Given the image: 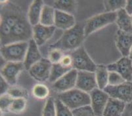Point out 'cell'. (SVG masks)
<instances>
[{
  "instance_id": "obj_1",
  "label": "cell",
  "mask_w": 132,
  "mask_h": 116,
  "mask_svg": "<svg viewBox=\"0 0 132 116\" xmlns=\"http://www.w3.org/2000/svg\"><path fill=\"white\" fill-rule=\"evenodd\" d=\"M85 37L84 27L76 24L71 29L65 31L59 40L51 45V47L62 51H74L81 47Z\"/></svg>"
},
{
  "instance_id": "obj_2",
  "label": "cell",
  "mask_w": 132,
  "mask_h": 116,
  "mask_svg": "<svg viewBox=\"0 0 132 116\" xmlns=\"http://www.w3.org/2000/svg\"><path fill=\"white\" fill-rule=\"evenodd\" d=\"M58 99L72 111L91 106L89 94L77 88H74L65 93H60L58 94Z\"/></svg>"
},
{
  "instance_id": "obj_3",
  "label": "cell",
  "mask_w": 132,
  "mask_h": 116,
  "mask_svg": "<svg viewBox=\"0 0 132 116\" xmlns=\"http://www.w3.org/2000/svg\"><path fill=\"white\" fill-rule=\"evenodd\" d=\"M29 42L20 41L3 45L1 55L5 60L12 63H24Z\"/></svg>"
},
{
  "instance_id": "obj_4",
  "label": "cell",
  "mask_w": 132,
  "mask_h": 116,
  "mask_svg": "<svg viewBox=\"0 0 132 116\" xmlns=\"http://www.w3.org/2000/svg\"><path fill=\"white\" fill-rule=\"evenodd\" d=\"M116 12H105L93 16L86 21L84 26L85 36H88L93 32L116 22Z\"/></svg>"
},
{
  "instance_id": "obj_5",
  "label": "cell",
  "mask_w": 132,
  "mask_h": 116,
  "mask_svg": "<svg viewBox=\"0 0 132 116\" xmlns=\"http://www.w3.org/2000/svg\"><path fill=\"white\" fill-rule=\"evenodd\" d=\"M72 58V67L77 71L95 72L97 65L92 60L86 50L80 47L70 54Z\"/></svg>"
},
{
  "instance_id": "obj_6",
  "label": "cell",
  "mask_w": 132,
  "mask_h": 116,
  "mask_svg": "<svg viewBox=\"0 0 132 116\" xmlns=\"http://www.w3.org/2000/svg\"><path fill=\"white\" fill-rule=\"evenodd\" d=\"M110 98L129 103L132 101V83L125 82L123 84L116 86L108 85L104 89Z\"/></svg>"
},
{
  "instance_id": "obj_7",
  "label": "cell",
  "mask_w": 132,
  "mask_h": 116,
  "mask_svg": "<svg viewBox=\"0 0 132 116\" xmlns=\"http://www.w3.org/2000/svg\"><path fill=\"white\" fill-rule=\"evenodd\" d=\"M53 64L47 58H42L29 69L31 77L39 82H45L50 79Z\"/></svg>"
},
{
  "instance_id": "obj_8",
  "label": "cell",
  "mask_w": 132,
  "mask_h": 116,
  "mask_svg": "<svg viewBox=\"0 0 132 116\" xmlns=\"http://www.w3.org/2000/svg\"><path fill=\"white\" fill-rule=\"evenodd\" d=\"M32 34H33V32L30 25L22 18L12 28L9 44L15 42L26 41L27 39L30 40Z\"/></svg>"
},
{
  "instance_id": "obj_9",
  "label": "cell",
  "mask_w": 132,
  "mask_h": 116,
  "mask_svg": "<svg viewBox=\"0 0 132 116\" xmlns=\"http://www.w3.org/2000/svg\"><path fill=\"white\" fill-rule=\"evenodd\" d=\"M78 72L75 69H72L67 74L59 79L53 83L52 88L55 91L60 93H65L74 88L76 86Z\"/></svg>"
},
{
  "instance_id": "obj_10",
  "label": "cell",
  "mask_w": 132,
  "mask_h": 116,
  "mask_svg": "<svg viewBox=\"0 0 132 116\" xmlns=\"http://www.w3.org/2000/svg\"><path fill=\"white\" fill-rule=\"evenodd\" d=\"M109 72H114L120 74L127 82L132 83V61L129 57H122L116 63L108 65Z\"/></svg>"
},
{
  "instance_id": "obj_11",
  "label": "cell",
  "mask_w": 132,
  "mask_h": 116,
  "mask_svg": "<svg viewBox=\"0 0 132 116\" xmlns=\"http://www.w3.org/2000/svg\"><path fill=\"white\" fill-rule=\"evenodd\" d=\"M91 107L96 116H103V111L110 99L109 94L104 90L97 88L89 93Z\"/></svg>"
},
{
  "instance_id": "obj_12",
  "label": "cell",
  "mask_w": 132,
  "mask_h": 116,
  "mask_svg": "<svg viewBox=\"0 0 132 116\" xmlns=\"http://www.w3.org/2000/svg\"><path fill=\"white\" fill-rule=\"evenodd\" d=\"M25 68L24 63H7L1 70V76L9 85H14L17 81V77Z\"/></svg>"
},
{
  "instance_id": "obj_13",
  "label": "cell",
  "mask_w": 132,
  "mask_h": 116,
  "mask_svg": "<svg viewBox=\"0 0 132 116\" xmlns=\"http://www.w3.org/2000/svg\"><path fill=\"white\" fill-rule=\"evenodd\" d=\"M76 88L87 93L98 88L95 72H78Z\"/></svg>"
},
{
  "instance_id": "obj_14",
  "label": "cell",
  "mask_w": 132,
  "mask_h": 116,
  "mask_svg": "<svg viewBox=\"0 0 132 116\" xmlns=\"http://www.w3.org/2000/svg\"><path fill=\"white\" fill-rule=\"evenodd\" d=\"M56 27L53 26H45L38 24L32 28L33 38L38 46H42L53 35Z\"/></svg>"
},
{
  "instance_id": "obj_15",
  "label": "cell",
  "mask_w": 132,
  "mask_h": 116,
  "mask_svg": "<svg viewBox=\"0 0 132 116\" xmlns=\"http://www.w3.org/2000/svg\"><path fill=\"white\" fill-rule=\"evenodd\" d=\"M115 40L116 47L122 55L125 57H129L132 48V34L125 33L118 30Z\"/></svg>"
},
{
  "instance_id": "obj_16",
  "label": "cell",
  "mask_w": 132,
  "mask_h": 116,
  "mask_svg": "<svg viewBox=\"0 0 132 116\" xmlns=\"http://www.w3.org/2000/svg\"><path fill=\"white\" fill-rule=\"evenodd\" d=\"M76 20L74 15L55 10V26L64 31L70 30L76 26Z\"/></svg>"
},
{
  "instance_id": "obj_17",
  "label": "cell",
  "mask_w": 132,
  "mask_h": 116,
  "mask_svg": "<svg viewBox=\"0 0 132 116\" xmlns=\"http://www.w3.org/2000/svg\"><path fill=\"white\" fill-rule=\"evenodd\" d=\"M42 58V55L38 49V45L35 42V41L31 39L29 41V45L24 61L25 69L29 70L34 64L39 62Z\"/></svg>"
},
{
  "instance_id": "obj_18",
  "label": "cell",
  "mask_w": 132,
  "mask_h": 116,
  "mask_svg": "<svg viewBox=\"0 0 132 116\" xmlns=\"http://www.w3.org/2000/svg\"><path fill=\"white\" fill-rule=\"evenodd\" d=\"M126 103L118 99L110 98L108 100L103 116H122Z\"/></svg>"
},
{
  "instance_id": "obj_19",
  "label": "cell",
  "mask_w": 132,
  "mask_h": 116,
  "mask_svg": "<svg viewBox=\"0 0 132 116\" xmlns=\"http://www.w3.org/2000/svg\"><path fill=\"white\" fill-rule=\"evenodd\" d=\"M116 13L117 17L116 23L119 28V30L125 33L132 34V21L130 15L124 9H121Z\"/></svg>"
},
{
  "instance_id": "obj_20",
  "label": "cell",
  "mask_w": 132,
  "mask_h": 116,
  "mask_svg": "<svg viewBox=\"0 0 132 116\" xmlns=\"http://www.w3.org/2000/svg\"><path fill=\"white\" fill-rule=\"evenodd\" d=\"M44 6V3L41 0H36L32 2L30 6L28 15L30 24L34 26L39 24Z\"/></svg>"
},
{
  "instance_id": "obj_21",
  "label": "cell",
  "mask_w": 132,
  "mask_h": 116,
  "mask_svg": "<svg viewBox=\"0 0 132 116\" xmlns=\"http://www.w3.org/2000/svg\"><path fill=\"white\" fill-rule=\"evenodd\" d=\"M95 74L97 87L101 90H104L109 85V71L107 67L103 65H97Z\"/></svg>"
},
{
  "instance_id": "obj_22",
  "label": "cell",
  "mask_w": 132,
  "mask_h": 116,
  "mask_svg": "<svg viewBox=\"0 0 132 116\" xmlns=\"http://www.w3.org/2000/svg\"><path fill=\"white\" fill-rule=\"evenodd\" d=\"M53 8L55 10L74 15L77 9V2L72 0H58L55 1Z\"/></svg>"
},
{
  "instance_id": "obj_23",
  "label": "cell",
  "mask_w": 132,
  "mask_h": 116,
  "mask_svg": "<svg viewBox=\"0 0 132 116\" xmlns=\"http://www.w3.org/2000/svg\"><path fill=\"white\" fill-rule=\"evenodd\" d=\"M55 9L52 7L44 5L41 15L39 24L45 26H55Z\"/></svg>"
},
{
  "instance_id": "obj_24",
  "label": "cell",
  "mask_w": 132,
  "mask_h": 116,
  "mask_svg": "<svg viewBox=\"0 0 132 116\" xmlns=\"http://www.w3.org/2000/svg\"><path fill=\"white\" fill-rule=\"evenodd\" d=\"M72 70V68H68L63 66L61 63H57V64H53L51 68V74L49 81L50 83H55L59 79L65 75L66 74Z\"/></svg>"
},
{
  "instance_id": "obj_25",
  "label": "cell",
  "mask_w": 132,
  "mask_h": 116,
  "mask_svg": "<svg viewBox=\"0 0 132 116\" xmlns=\"http://www.w3.org/2000/svg\"><path fill=\"white\" fill-rule=\"evenodd\" d=\"M104 5L106 13L117 12L121 9H124L126 5V1L124 0L104 1Z\"/></svg>"
},
{
  "instance_id": "obj_26",
  "label": "cell",
  "mask_w": 132,
  "mask_h": 116,
  "mask_svg": "<svg viewBox=\"0 0 132 116\" xmlns=\"http://www.w3.org/2000/svg\"><path fill=\"white\" fill-rule=\"evenodd\" d=\"M32 94L35 98L43 100L48 97L50 94V89L43 83H38L32 88Z\"/></svg>"
},
{
  "instance_id": "obj_27",
  "label": "cell",
  "mask_w": 132,
  "mask_h": 116,
  "mask_svg": "<svg viewBox=\"0 0 132 116\" xmlns=\"http://www.w3.org/2000/svg\"><path fill=\"white\" fill-rule=\"evenodd\" d=\"M26 99L24 98L14 99L9 108V112L14 113H20L25 110L26 107Z\"/></svg>"
},
{
  "instance_id": "obj_28",
  "label": "cell",
  "mask_w": 132,
  "mask_h": 116,
  "mask_svg": "<svg viewBox=\"0 0 132 116\" xmlns=\"http://www.w3.org/2000/svg\"><path fill=\"white\" fill-rule=\"evenodd\" d=\"M55 104L57 116H74L72 111L58 98L55 99Z\"/></svg>"
},
{
  "instance_id": "obj_29",
  "label": "cell",
  "mask_w": 132,
  "mask_h": 116,
  "mask_svg": "<svg viewBox=\"0 0 132 116\" xmlns=\"http://www.w3.org/2000/svg\"><path fill=\"white\" fill-rule=\"evenodd\" d=\"M43 116H57L55 100L53 98H49L47 100L43 110Z\"/></svg>"
},
{
  "instance_id": "obj_30",
  "label": "cell",
  "mask_w": 132,
  "mask_h": 116,
  "mask_svg": "<svg viewBox=\"0 0 132 116\" xmlns=\"http://www.w3.org/2000/svg\"><path fill=\"white\" fill-rule=\"evenodd\" d=\"M7 94L12 96L13 99H19V98L26 99L28 96V93L26 90L18 87H10L7 91Z\"/></svg>"
},
{
  "instance_id": "obj_31",
  "label": "cell",
  "mask_w": 132,
  "mask_h": 116,
  "mask_svg": "<svg viewBox=\"0 0 132 116\" xmlns=\"http://www.w3.org/2000/svg\"><path fill=\"white\" fill-rule=\"evenodd\" d=\"M13 98L7 93L1 95L0 99V108L2 112L9 111V108L13 101Z\"/></svg>"
},
{
  "instance_id": "obj_32",
  "label": "cell",
  "mask_w": 132,
  "mask_h": 116,
  "mask_svg": "<svg viewBox=\"0 0 132 116\" xmlns=\"http://www.w3.org/2000/svg\"><path fill=\"white\" fill-rule=\"evenodd\" d=\"M126 81L118 74L114 72H109V85L116 86L123 84Z\"/></svg>"
},
{
  "instance_id": "obj_33",
  "label": "cell",
  "mask_w": 132,
  "mask_h": 116,
  "mask_svg": "<svg viewBox=\"0 0 132 116\" xmlns=\"http://www.w3.org/2000/svg\"><path fill=\"white\" fill-rule=\"evenodd\" d=\"M63 56L64 55H63L62 51L59 49H52L49 53L48 59L50 60V61L53 64H57L61 62Z\"/></svg>"
},
{
  "instance_id": "obj_34",
  "label": "cell",
  "mask_w": 132,
  "mask_h": 116,
  "mask_svg": "<svg viewBox=\"0 0 132 116\" xmlns=\"http://www.w3.org/2000/svg\"><path fill=\"white\" fill-rule=\"evenodd\" d=\"M21 19L22 17H20L19 15L13 13V14H7V15H5L4 16H2L1 20L4 21L8 26L13 28Z\"/></svg>"
},
{
  "instance_id": "obj_35",
  "label": "cell",
  "mask_w": 132,
  "mask_h": 116,
  "mask_svg": "<svg viewBox=\"0 0 132 116\" xmlns=\"http://www.w3.org/2000/svg\"><path fill=\"white\" fill-rule=\"evenodd\" d=\"M72 113L74 116H96L91 106L74 110H72Z\"/></svg>"
},
{
  "instance_id": "obj_36",
  "label": "cell",
  "mask_w": 132,
  "mask_h": 116,
  "mask_svg": "<svg viewBox=\"0 0 132 116\" xmlns=\"http://www.w3.org/2000/svg\"><path fill=\"white\" fill-rule=\"evenodd\" d=\"M63 66L68 68H72V58L70 54L69 55H64L63 57L60 62Z\"/></svg>"
},
{
  "instance_id": "obj_37",
  "label": "cell",
  "mask_w": 132,
  "mask_h": 116,
  "mask_svg": "<svg viewBox=\"0 0 132 116\" xmlns=\"http://www.w3.org/2000/svg\"><path fill=\"white\" fill-rule=\"evenodd\" d=\"M1 81H0V90H1V95L2 94H6L7 93V91H9V84L1 76L0 78Z\"/></svg>"
},
{
  "instance_id": "obj_38",
  "label": "cell",
  "mask_w": 132,
  "mask_h": 116,
  "mask_svg": "<svg viewBox=\"0 0 132 116\" xmlns=\"http://www.w3.org/2000/svg\"><path fill=\"white\" fill-rule=\"evenodd\" d=\"M122 116H132V101L126 104Z\"/></svg>"
},
{
  "instance_id": "obj_39",
  "label": "cell",
  "mask_w": 132,
  "mask_h": 116,
  "mask_svg": "<svg viewBox=\"0 0 132 116\" xmlns=\"http://www.w3.org/2000/svg\"><path fill=\"white\" fill-rule=\"evenodd\" d=\"M124 9L126 11L127 13L129 14L130 16L132 15V0L126 1V5Z\"/></svg>"
},
{
  "instance_id": "obj_40",
  "label": "cell",
  "mask_w": 132,
  "mask_h": 116,
  "mask_svg": "<svg viewBox=\"0 0 132 116\" xmlns=\"http://www.w3.org/2000/svg\"><path fill=\"white\" fill-rule=\"evenodd\" d=\"M129 57V58L131 59V60L132 61V48H131V49L130 53H129V57Z\"/></svg>"
},
{
  "instance_id": "obj_41",
  "label": "cell",
  "mask_w": 132,
  "mask_h": 116,
  "mask_svg": "<svg viewBox=\"0 0 132 116\" xmlns=\"http://www.w3.org/2000/svg\"><path fill=\"white\" fill-rule=\"evenodd\" d=\"M131 21H132V15H131Z\"/></svg>"
}]
</instances>
